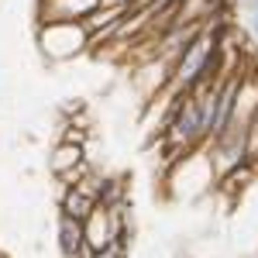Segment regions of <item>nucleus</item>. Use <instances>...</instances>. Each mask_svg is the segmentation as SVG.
Instances as JSON below:
<instances>
[{"label":"nucleus","mask_w":258,"mask_h":258,"mask_svg":"<svg viewBox=\"0 0 258 258\" xmlns=\"http://www.w3.org/2000/svg\"><path fill=\"white\" fill-rule=\"evenodd\" d=\"M38 45L52 62L73 59L86 45H93V28H90V21H41Z\"/></svg>","instance_id":"nucleus-1"},{"label":"nucleus","mask_w":258,"mask_h":258,"mask_svg":"<svg viewBox=\"0 0 258 258\" xmlns=\"http://www.w3.org/2000/svg\"><path fill=\"white\" fill-rule=\"evenodd\" d=\"M100 7L103 0H41V21H86Z\"/></svg>","instance_id":"nucleus-2"},{"label":"nucleus","mask_w":258,"mask_h":258,"mask_svg":"<svg viewBox=\"0 0 258 258\" xmlns=\"http://www.w3.org/2000/svg\"><path fill=\"white\" fill-rule=\"evenodd\" d=\"M83 244H86V227L83 220L69 217V214H55V248L62 258H80Z\"/></svg>","instance_id":"nucleus-3"},{"label":"nucleus","mask_w":258,"mask_h":258,"mask_svg":"<svg viewBox=\"0 0 258 258\" xmlns=\"http://www.w3.org/2000/svg\"><path fill=\"white\" fill-rule=\"evenodd\" d=\"M100 203L90 193H83L80 186H62V200H59V210L62 214H69V217H76V220H86L93 217V210H97Z\"/></svg>","instance_id":"nucleus-4"},{"label":"nucleus","mask_w":258,"mask_h":258,"mask_svg":"<svg viewBox=\"0 0 258 258\" xmlns=\"http://www.w3.org/2000/svg\"><path fill=\"white\" fill-rule=\"evenodd\" d=\"M244 24H248V31H251L255 41H258V11H244Z\"/></svg>","instance_id":"nucleus-5"}]
</instances>
